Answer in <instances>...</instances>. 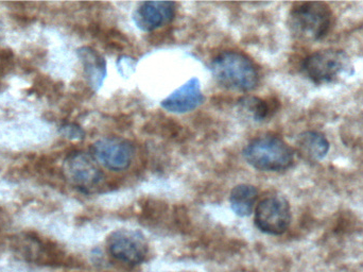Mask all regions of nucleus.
I'll list each match as a JSON object with an SVG mask.
<instances>
[{"mask_svg": "<svg viewBox=\"0 0 363 272\" xmlns=\"http://www.w3.org/2000/svg\"><path fill=\"white\" fill-rule=\"evenodd\" d=\"M108 250L119 262L128 265L142 264L148 256V241L140 231L121 229L108 237Z\"/></svg>", "mask_w": 363, "mask_h": 272, "instance_id": "423d86ee", "label": "nucleus"}, {"mask_svg": "<svg viewBox=\"0 0 363 272\" xmlns=\"http://www.w3.org/2000/svg\"><path fill=\"white\" fill-rule=\"evenodd\" d=\"M176 10V4L172 1L142 2L134 11L133 21L142 31H155L170 23Z\"/></svg>", "mask_w": 363, "mask_h": 272, "instance_id": "1a4fd4ad", "label": "nucleus"}, {"mask_svg": "<svg viewBox=\"0 0 363 272\" xmlns=\"http://www.w3.org/2000/svg\"><path fill=\"white\" fill-rule=\"evenodd\" d=\"M134 153V146L121 137H104L91 146V156L96 162L112 171L127 169L131 165Z\"/></svg>", "mask_w": 363, "mask_h": 272, "instance_id": "0eeeda50", "label": "nucleus"}, {"mask_svg": "<svg viewBox=\"0 0 363 272\" xmlns=\"http://www.w3.org/2000/svg\"><path fill=\"white\" fill-rule=\"evenodd\" d=\"M16 250L25 260L38 265H53L61 262V258L55 248L36 237L21 239L16 244Z\"/></svg>", "mask_w": 363, "mask_h": 272, "instance_id": "9b49d317", "label": "nucleus"}, {"mask_svg": "<svg viewBox=\"0 0 363 272\" xmlns=\"http://www.w3.org/2000/svg\"><path fill=\"white\" fill-rule=\"evenodd\" d=\"M245 161L260 171H281L294 163L291 148L277 136H262L252 141L243 150Z\"/></svg>", "mask_w": 363, "mask_h": 272, "instance_id": "f03ea898", "label": "nucleus"}, {"mask_svg": "<svg viewBox=\"0 0 363 272\" xmlns=\"http://www.w3.org/2000/svg\"><path fill=\"white\" fill-rule=\"evenodd\" d=\"M296 146L301 156L308 161L323 160L330 150V143L319 132H304L298 136Z\"/></svg>", "mask_w": 363, "mask_h": 272, "instance_id": "ddd939ff", "label": "nucleus"}, {"mask_svg": "<svg viewBox=\"0 0 363 272\" xmlns=\"http://www.w3.org/2000/svg\"><path fill=\"white\" fill-rule=\"evenodd\" d=\"M59 131L61 136L70 141H81L85 137L84 130L76 124H64L60 127Z\"/></svg>", "mask_w": 363, "mask_h": 272, "instance_id": "dca6fc26", "label": "nucleus"}, {"mask_svg": "<svg viewBox=\"0 0 363 272\" xmlns=\"http://www.w3.org/2000/svg\"><path fill=\"white\" fill-rule=\"evenodd\" d=\"M304 70L311 81L323 85L351 76L353 65L345 51L328 49L309 55L305 60Z\"/></svg>", "mask_w": 363, "mask_h": 272, "instance_id": "20e7f679", "label": "nucleus"}, {"mask_svg": "<svg viewBox=\"0 0 363 272\" xmlns=\"http://www.w3.org/2000/svg\"><path fill=\"white\" fill-rule=\"evenodd\" d=\"M0 28H1V25H0Z\"/></svg>", "mask_w": 363, "mask_h": 272, "instance_id": "a211bd4d", "label": "nucleus"}, {"mask_svg": "<svg viewBox=\"0 0 363 272\" xmlns=\"http://www.w3.org/2000/svg\"><path fill=\"white\" fill-rule=\"evenodd\" d=\"M258 192L256 187L249 184L237 185L230 192V202L233 211L240 217L251 215L257 200Z\"/></svg>", "mask_w": 363, "mask_h": 272, "instance_id": "4468645a", "label": "nucleus"}, {"mask_svg": "<svg viewBox=\"0 0 363 272\" xmlns=\"http://www.w3.org/2000/svg\"><path fill=\"white\" fill-rule=\"evenodd\" d=\"M332 21L330 8L323 2H305L290 13L289 27L300 40L313 42L328 33Z\"/></svg>", "mask_w": 363, "mask_h": 272, "instance_id": "7ed1b4c3", "label": "nucleus"}, {"mask_svg": "<svg viewBox=\"0 0 363 272\" xmlns=\"http://www.w3.org/2000/svg\"><path fill=\"white\" fill-rule=\"evenodd\" d=\"M66 180L85 194L95 192L104 181V173L91 154L74 151L68 154L63 163Z\"/></svg>", "mask_w": 363, "mask_h": 272, "instance_id": "39448f33", "label": "nucleus"}, {"mask_svg": "<svg viewBox=\"0 0 363 272\" xmlns=\"http://www.w3.org/2000/svg\"><path fill=\"white\" fill-rule=\"evenodd\" d=\"M211 70L216 81L230 91H253L259 81L255 64L247 55L236 51L218 55L211 62Z\"/></svg>", "mask_w": 363, "mask_h": 272, "instance_id": "f257e3e1", "label": "nucleus"}, {"mask_svg": "<svg viewBox=\"0 0 363 272\" xmlns=\"http://www.w3.org/2000/svg\"><path fill=\"white\" fill-rule=\"evenodd\" d=\"M133 60L130 59V58H121L118 61V68L119 70L123 68V72H121V75H125V72L128 70V74H131V70L130 68H133L134 66L132 65V63H133Z\"/></svg>", "mask_w": 363, "mask_h": 272, "instance_id": "f3484780", "label": "nucleus"}, {"mask_svg": "<svg viewBox=\"0 0 363 272\" xmlns=\"http://www.w3.org/2000/svg\"><path fill=\"white\" fill-rule=\"evenodd\" d=\"M243 110L247 111L255 121H264L269 114V107L264 100L256 97H245L241 99Z\"/></svg>", "mask_w": 363, "mask_h": 272, "instance_id": "2eb2a0df", "label": "nucleus"}, {"mask_svg": "<svg viewBox=\"0 0 363 272\" xmlns=\"http://www.w3.org/2000/svg\"><path fill=\"white\" fill-rule=\"evenodd\" d=\"M77 55L84 67L89 87L95 92L99 91L106 77V60L91 47H81L77 50Z\"/></svg>", "mask_w": 363, "mask_h": 272, "instance_id": "f8f14e48", "label": "nucleus"}, {"mask_svg": "<svg viewBox=\"0 0 363 272\" xmlns=\"http://www.w3.org/2000/svg\"><path fill=\"white\" fill-rule=\"evenodd\" d=\"M204 102V96L201 91L199 79L192 78L185 85L170 94L162 102V108L168 112L184 114L191 112Z\"/></svg>", "mask_w": 363, "mask_h": 272, "instance_id": "9d476101", "label": "nucleus"}, {"mask_svg": "<svg viewBox=\"0 0 363 272\" xmlns=\"http://www.w3.org/2000/svg\"><path fill=\"white\" fill-rule=\"evenodd\" d=\"M291 220L290 205L281 196H271L260 201L255 212V224L262 232L281 235L287 231Z\"/></svg>", "mask_w": 363, "mask_h": 272, "instance_id": "6e6552de", "label": "nucleus"}]
</instances>
